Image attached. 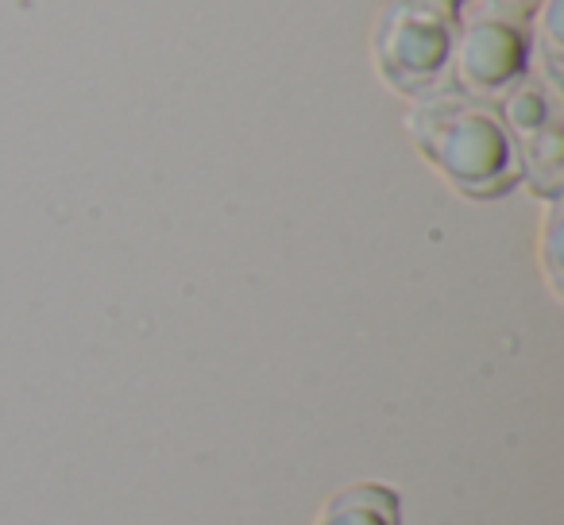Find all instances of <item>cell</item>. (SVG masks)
Returning <instances> with one entry per match:
<instances>
[{"mask_svg": "<svg viewBox=\"0 0 564 525\" xmlns=\"http://www.w3.org/2000/svg\"><path fill=\"white\" fill-rule=\"evenodd\" d=\"M561 4L564 0H545V12L538 20V51H541V63H545V89L556 97H561V63H564Z\"/></svg>", "mask_w": 564, "mask_h": 525, "instance_id": "5", "label": "cell"}, {"mask_svg": "<svg viewBox=\"0 0 564 525\" xmlns=\"http://www.w3.org/2000/svg\"><path fill=\"white\" fill-rule=\"evenodd\" d=\"M545 267L549 278H553V291H561V201L556 197L545 220Z\"/></svg>", "mask_w": 564, "mask_h": 525, "instance_id": "6", "label": "cell"}, {"mask_svg": "<svg viewBox=\"0 0 564 525\" xmlns=\"http://www.w3.org/2000/svg\"><path fill=\"white\" fill-rule=\"evenodd\" d=\"M448 4H456V0H448Z\"/></svg>", "mask_w": 564, "mask_h": 525, "instance_id": "8", "label": "cell"}, {"mask_svg": "<svg viewBox=\"0 0 564 525\" xmlns=\"http://www.w3.org/2000/svg\"><path fill=\"white\" fill-rule=\"evenodd\" d=\"M406 128L433 171L445 174L464 197H502L522 178L502 112L464 89L417 97Z\"/></svg>", "mask_w": 564, "mask_h": 525, "instance_id": "1", "label": "cell"}, {"mask_svg": "<svg viewBox=\"0 0 564 525\" xmlns=\"http://www.w3.org/2000/svg\"><path fill=\"white\" fill-rule=\"evenodd\" d=\"M317 525H402L399 494L379 483H352L325 502Z\"/></svg>", "mask_w": 564, "mask_h": 525, "instance_id": "4", "label": "cell"}, {"mask_svg": "<svg viewBox=\"0 0 564 525\" xmlns=\"http://www.w3.org/2000/svg\"><path fill=\"white\" fill-rule=\"evenodd\" d=\"M453 66L464 94L502 101L530 70V20L507 0H460Z\"/></svg>", "mask_w": 564, "mask_h": 525, "instance_id": "3", "label": "cell"}, {"mask_svg": "<svg viewBox=\"0 0 564 525\" xmlns=\"http://www.w3.org/2000/svg\"><path fill=\"white\" fill-rule=\"evenodd\" d=\"M507 4H518V9H530L533 0H507Z\"/></svg>", "mask_w": 564, "mask_h": 525, "instance_id": "7", "label": "cell"}, {"mask_svg": "<svg viewBox=\"0 0 564 525\" xmlns=\"http://www.w3.org/2000/svg\"><path fill=\"white\" fill-rule=\"evenodd\" d=\"M453 40L456 9L448 0H387L371 47L387 86L406 97H425L441 89L453 66Z\"/></svg>", "mask_w": 564, "mask_h": 525, "instance_id": "2", "label": "cell"}]
</instances>
